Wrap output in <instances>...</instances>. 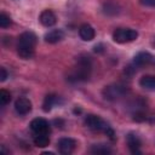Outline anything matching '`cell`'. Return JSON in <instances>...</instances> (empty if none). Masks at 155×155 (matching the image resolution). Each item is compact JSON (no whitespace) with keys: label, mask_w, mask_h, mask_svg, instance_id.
Here are the masks:
<instances>
[{"label":"cell","mask_w":155,"mask_h":155,"mask_svg":"<svg viewBox=\"0 0 155 155\" xmlns=\"http://www.w3.org/2000/svg\"><path fill=\"white\" fill-rule=\"evenodd\" d=\"M36 45V35L31 31H24L18 38L17 53L23 59H29L34 56Z\"/></svg>","instance_id":"1"},{"label":"cell","mask_w":155,"mask_h":155,"mask_svg":"<svg viewBox=\"0 0 155 155\" xmlns=\"http://www.w3.org/2000/svg\"><path fill=\"white\" fill-rule=\"evenodd\" d=\"M85 124L88 128H91L92 131H96V132H104L111 140L115 139V134H114V131L113 128L103 120L101 119L98 115H93V114H90L85 117Z\"/></svg>","instance_id":"2"},{"label":"cell","mask_w":155,"mask_h":155,"mask_svg":"<svg viewBox=\"0 0 155 155\" xmlns=\"http://www.w3.org/2000/svg\"><path fill=\"white\" fill-rule=\"evenodd\" d=\"M91 68H92L91 58L88 56L80 57L79 61H78V65L73 70V73H71L69 79H74L75 81H85V80H87L90 78Z\"/></svg>","instance_id":"3"},{"label":"cell","mask_w":155,"mask_h":155,"mask_svg":"<svg viewBox=\"0 0 155 155\" xmlns=\"http://www.w3.org/2000/svg\"><path fill=\"white\" fill-rule=\"evenodd\" d=\"M127 93H128V88H127V86H125L122 84H113V85L105 86L102 91L104 99L111 101V102L125 97Z\"/></svg>","instance_id":"4"},{"label":"cell","mask_w":155,"mask_h":155,"mask_svg":"<svg viewBox=\"0 0 155 155\" xmlns=\"http://www.w3.org/2000/svg\"><path fill=\"white\" fill-rule=\"evenodd\" d=\"M137 38H138V31L134 29H130V28H117L113 33L114 41L119 44L131 42V41H134Z\"/></svg>","instance_id":"5"},{"label":"cell","mask_w":155,"mask_h":155,"mask_svg":"<svg viewBox=\"0 0 155 155\" xmlns=\"http://www.w3.org/2000/svg\"><path fill=\"white\" fill-rule=\"evenodd\" d=\"M29 127L35 134H42V133L48 134L50 133V124L42 117H36L31 120Z\"/></svg>","instance_id":"6"},{"label":"cell","mask_w":155,"mask_h":155,"mask_svg":"<svg viewBox=\"0 0 155 155\" xmlns=\"http://www.w3.org/2000/svg\"><path fill=\"white\" fill-rule=\"evenodd\" d=\"M57 147H58V150L61 154L63 155H69L74 151L75 147H76V142L73 139V138H69V137H64V138H61L57 143Z\"/></svg>","instance_id":"7"},{"label":"cell","mask_w":155,"mask_h":155,"mask_svg":"<svg viewBox=\"0 0 155 155\" xmlns=\"http://www.w3.org/2000/svg\"><path fill=\"white\" fill-rule=\"evenodd\" d=\"M31 102L25 97H19L15 102V110L19 115H27L31 111Z\"/></svg>","instance_id":"8"},{"label":"cell","mask_w":155,"mask_h":155,"mask_svg":"<svg viewBox=\"0 0 155 155\" xmlns=\"http://www.w3.org/2000/svg\"><path fill=\"white\" fill-rule=\"evenodd\" d=\"M39 21L40 23L44 25V27H53L57 22V17L56 15L53 13V11L51 10H44L41 13H40V17H39Z\"/></svg>","instance_id":"9"},{"label":"cell","mask_w":155,"mask_h":155,"mask_svg":"<svg viewBox=\"0 0 155 155\" xmlns=\"http://www.w3.org/2000/svg\"><path fill=\"white\" fill-rule=\"evenodd\" d=\"M154 62H155V58L149 52H145V51L137 53L133 59V64H136L137 67H144V65L151 64Z\"/></svg>","instance_id":"10"},{"label":"cell","mask_w":155,"mask_h":155,"mask_svg":"<svg viewBox=\"0 0 155 155\" xmlns=\"http://www.w3.org/2000/svg\"><path fill=\"white\" fill-rule=\"evenodd\" d=\"M79 35H80V38L84 41H91V40L94 39L96 31H94V29H93L92 25L85 23V24L80 25V28H79Z\"/></svg>","instance_id":"11"},{"label":"cell","mask_w":155,"mask_h":155,"mask_svg":"<svg viewBox=\"0 0 155 155\" xmlns=\"http://www.w3.org/2000/svg\"><path fill=\"white\" fill-rule=\"evenodd\" d=\"M45 41L48 44H56L64 39V31L62 29H53L45 35Z\"/></svg>","instance_id":"12"},{"label":"cell","mask_w":155,"mask_h":155,"mask_svg":"<svg viewBox=\"0 0 155 155\" xmlns=\"http://www.w3.org/2000/svg\"><path fill=\"white\" fill-rule=\"evenodd\" d=\"M127 145L132 154H140V140L136 134L130 133L127 136Z\"/></svg>","instance_id":"13"},{"label":"cell","mask_w":155,"mask_h":155,"mask_svg":"<svg viewBox=\"0 0 155 155\" xmlns=\"http://www.w3.org/2000/svg\"><path fill=\"white\" fill-rule=\"evenodd\" d=\"M139 85L147 90H155V76L154 75H144L139 80Z\"/></svg>","instance_id":"14"},{"label":"cell","mask_w":155,"mask_h":155,"mask_svg":"<svg viewBox=\"0 0 155 155\" xmlns=\"http://www.w3.org/2000/svg\"><path fill=\"white\" fill-rule=\"evenodd\" d=\"M56 103H58V97L56 94H47L45 97V99H44V103H42L44 111H46V113L50 111Z\"/></svg>","instance_id":"15"},{"label":"cell","mask_w":155,"mask_h":155,"mask_svg":"<svg viewBox=\"0 0 155 155\" xmlns=\"http://www.w3.org/2000/svg\"><path fill=\"white\" fill-rule=\"evenodd\" d=\"M34 144L38 147V148H45V147H48L50 144V137L48 134H35L34 137Z\"/></svg>","instance_id":"16"},{"label":"cell","mask_w":155,"mask_h":155,"mask_svg":"<svg viewBox=\"0 0 155 155\" xmlns=\"http://www.w3.org/2000/svg\"><path fill=\"white\" fill-rule=\"evenodd\" d=\"M91 153L92 154H98V155H105V154H110L111 149L105 144H94L91 148Z\"/></svg>","instance_id":"17"},{"label":"cell","mask_w":155,"mask_h":155,"mask_svg":"<svg viewBox=\"0 0 155 155\" xmlns=\"http://www.w3.org/2000/svg\"><path fill=\"white\" fill-rule=\"evenodd\" d=\"M11 101V93L6 90H0V103L1 105H6Z\"/></svg>","instance_id":"18"},{"label":"cell","mask_w":155,"mask_h":155,"mask_svg":"<svg viewBox=\"0 0 155 155\" xmlns=\"http://www.w3.org/2000/svg\"><path fill=\"white\" fill-rule=\"evenodd\" d=\"M10 24H11L10 16H7L5 12H1V15H0V27L1 28H7V27H10Z\"/></svg>","instance_id":"19"},{"label":"cell","mask_w":155,"mask_h":155,"mask_svg":"<svg viewBox=\"0 0 155 155\" xmlns=\"http://www.w3.org/2000/svg\"><path fill=\"white\" fill-rule=\"evenodd\" d=\"M7 76H8V74H7L6 69L5 68H1L0 69V81H5L7 79Z\"/></svg>","instance_id":"20"},{"label":"cell","mask_w":155,"mask_h":155,"mask_svg":"<svg viewBox=\"0 0 155 155\" xmlns=\"http://www.w3.org/2000/svg\"><path fill=\"white\" fill-rule=\"evenodd\" d=\"M140 2H142L144 6L155 7V0H140Z\"/></svg>","instance_id":"21"}]
</instances>
